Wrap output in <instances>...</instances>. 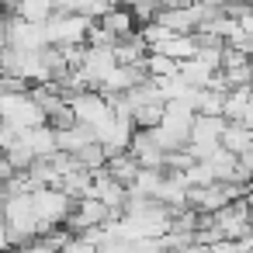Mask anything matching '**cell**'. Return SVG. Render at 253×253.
I'll list each match as a JSON object with an SVG mask.
<instances>
[{"instance_id":"obj_1","label":"cell","mask_w":253,"mask_h":253,"mask_svg":"<svg viewBox=\"0 0 253 253\" xmlns=\"http://www.w3.org/2000/svg\"><path fill=\"white\" fill-rule=\"evenodd\" d=\"M73 211H77V201L63 187H39L35 191V215H39V222H42L45 232L63 229L73 218Z\"/></svg>"},{"instance_id":"obj_2","label":"cell","mask_w":253,"mask_h":253,"mask_svg":"<svg viewBox=\"0 0 253 253\" xmlns=\"http://www.w3.org/2000/svg\"><path fill=\"white\" fill-rule=\"evenodd\" d=\"M0 111H4V125H14L21 132H35L49 125V115L39 108L32 94H0Z\"/></svg>"},{"instance_id":"obj_3","label":"cell","mask_w":253,"mask_h":253,"mask_svg":"<svg viewBox=\"0 0 253 253\" xmlns=\"http://www.w3.org/2000/svg\"><path fill=\"white\" fill-rule=\"evenodd\" d=\"M90 28H94V21H87V18H80V14L66 11V7H59V11H56V18L45 25V32H49V45H56V49L87 45Z\"/></svg>"},{"instance_id":"obj_4","label":"cell","mask_w":253,"mask_h":253,"mask_svg":"<svg viewBox=\"0 0 253 253\" xmlns=\"http://www.w3.org/2000/svg\"><path fill=\"white\" fill-rule=\"evenodd\" d=\"M70 108H73V115H77V122L80 125H87V128H101L108 118H111V101L101 94V90H87V94H77L73 101H70Z\"/></svg>"},{"instance_id":"obj_5","label":"cell","mask_w":253,"mask_h":253,"mask_svg":"<svg viewBox=\"0 0 253 253\" xmlns=\"http://www.w3.org/2000/svg\"><path fill=\"white\" fill-rule=\"evenodd\" d=\"M135 160H139V167L142 170H167V160H170V153L163 149V142H160V132L153 128V132H135V139H132V149H128Z\"/></svg>"},{"instance_id":"obj_6","label":"cell","mask_w":253,"mask_h":253,"mask_svg":"<svg viewBox=\"0 0 253 253\" xmlns=\"http://www.w3.org/2000/svg\"><path fill=\"white\" fill-rule=\"evenodd\" d=\"M94 142H97V132L87 128V125H73V128H66V132H59V153H70L73 160H77L84 149H90Z\"/></svg>"},{"instance_id":"obj_7","label":"cell","mask_w":253,"mask_h":253,"mask_svg":"<svg viewBox=\"0 0 253 253\" xmlns=\"http://www.w3.org/2000/svg\"><path fill=\"white\" fill-rule=\"evenodd\" d=\"M25 142L32 146V153H35L39 160H49V156L59 153V132H56L52 125H42V128H35V132H25Z\"/></svg>"},{"instance_id":"obj_8","label":"cell","mask_w":253,"mask_h":253,"mask_svg":"<svg viewBox=\"0 0 253 253\" xmlns=\"http://www.w3.org/2000/svg\"><path fill=\"white\" fill-rule=\"evenodd\" d=\"M56 11L59 7H52L49 0H18L14 4V14L21 21H28V25H49L56 18Z\"/></svg>"},{"instance_id":"obj_9","label":"cell","mask_w":253,"mask_h":253,"mask_svg":"<svg viewBox=\"0 0 253 253\" xmlns=\"http://www.w3.org/2000/svg\"><path fill=\"white\" fill-rule=\"evenodd\" d=\"M101 28H104V32H111V35H115V42H122V39H132V35L139 32V21L132 18V11H128V7H115V11L101 21Z\"/></svg>"},{"instance_id":"obj_10","label":"cell","mask_w":253,"mask_h":253,"mask_svg":"<svg viewBox=\"0 0 253 253\" xmlns=\"http://www.w3.org/2000/svg\"><path fill=\"white\" fill-rule=\"evenodd\" d=\"M198 52H201L198 35H173V39L160 49V56H170V59H177V63H191V59H198Z\"/></svg>"},{"instance_id":"obj_11","label":"cell","mask_w":253,"mask_h":253,"mask_svg":"<svg viewBox=\"0 0 253 253\" xmlns=\"http://www.w3.org/2000/svg\"><path fill=\"white\" fill-rule=\"evenodd\" d=\"M108 173H111L118 184L132 187V184H135V177L142 173V167H139V160H135L132 153H118V156H111V160H108Z\"/></svg>"},{"instance_id":"obj_12","label":"cell","mask_w":253,"mask_h":253,"mask_svg":"<svg viewBox=\"0 0 253 253\" xmlns=\"http://www.w3.org/2000/svg\"><path fill=\"white\" fill-rule=\"evenodd\" d=\"M222 146H225L229 153H236V156H246V153H253V125H239V122H229Z\"/></svg>"},{"instance_id":"obj_13","label":"cell","mask_w":253,"mask_h":253,"mask_svg":"<svg viewBox=\"0 0 253 253\" xmlns=\"http://www.w3.org/2000/svg\"><path fill=\"white\" fill-rule=\"evenodd\" d=\"M142 70H146L149 80H173V77H180V63L170 59V56H160V52H149Z\"/></svg>"},{"instance_id":"obj_14","label":"cell","mask_w":253,"mask_h":253,"mask_svg":"<svg viewBox=\"0 0 253 253\" xmlns=\"http://www.w3.org/2000/svg\"><path fill=\"white\" fill-rule=\"evenodd\" d=\"M250 90L253 87H236V90H229V97H225V122H246V111H250Z\"/></svg>"}]
</instances>
